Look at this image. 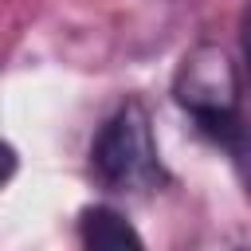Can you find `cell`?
Instances as JSON below:
<instances>
[{
	"label": "cell",
	"mask_w": 251,
	"mask_h": 251,
	"mask_svg": "<svg viewBox=\"0 0 251 251\" xmlns=\"http://www.w3.org/2000/svg\"><path fill=\"white\" fill-rule=\"evenodd\" d=\"M243 47H247V63H251V27H247V39H243Z\"/></svg>",
	"instance_id": "5b68a950"
},
{
	"label": "cell",
	"mask_w": 251,
	"mask_h": 251,
	"mask_svg": "<svg viewBox=\"0 0 251 251\" xmlns=\"http://www.w3.org/2000/svg\"><path fill=\"white\" fill-rule=\"evenodd\" d=\"M90 173L106 192H149L161 180V153L153 141L149 110L126 98L90 145Z\"/></svg>",
	"instance_id": "6da1fadb"
},
{
	"label": "cell",
	"mask_w": 251,
	"mask_h": 251,
	"mask_svg": "<svg viewBox=\"0 0 251 251\" xmlns=\"http://www.w3.org/2000/svg\"><path fill=\"white\" fill-rule=\"evenodd\" d=\"M78 239L86 247H102V251H122V247H141V235L129 227V220L114 208H82L78 216Z\"/></svg>",
	"instance_id": "3957f363"
},
{
	"label": "cell",
	"mask_w": 251,
	"mask_h": 251,
	"mask_svg": "<svg viewBox=\"0 0 251 251\" xmlns=\"http://www.w3.org/2000/svg\"><path fill=\"white\" fill-rule=\"evenodd\" d=\"M224 149H227V157H231V169H235V176H239V184H243V192L251 196V129L239 122L224 141H220Z\"/></svg>",
	"instance_id": "277c9868"
},
{
	"label": "cell",
	"mask_w": 251,
	"mask_h": 251,
	"mask_svg": "<svg viewBox=\"0 0 251 251\" xmlns=\"http://www.w3.org/2000/svg\"><path fill=\"white\" fill-rule=\"evenodd\" d=\"M173 90H176V102L200 126V133H208L216 145L243 122L239 118V78H235V67L212 43H200L196 51L184 55Z\"/></svg>",
	"instance_id": "7a4b0ae2"
}]
</instances>
